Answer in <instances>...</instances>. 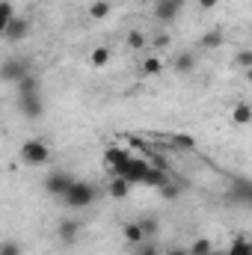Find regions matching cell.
Listing matches in <instances>:
<instances>
[{"instance_id":"obj_21","label":"cell","mask_w":252,"mask_h":255,"mask_svg":"<svg viewBox=\"0 0 252 255\" xmlns=\"http://www.w3.org/2000/svg\"><path fill=\"white\" fill-rule=\"evenodd\" d=\"M12 18H15V6L9 0H0V36L6 33V27H9Z\"/></svg>"},{"instance_id":"obj_6","label":"cell","mask_w":252,"mask_h":255,"mask_svg":"<svg viewBox=\"0 0 252 255\" xmlns=\"http://www.w3.org/2000/svg\"><path fill=\"white\" fill-rule=\"evenodd\" d=\"M71 181H74V175H71V172L57 169V172L45 175V193H51V196H57V199H60V196L71 187Z\"/></svg>"},{"instance_id":"obj_15","label":"cell","mask_w":252,"mask_h":255,"mask_svg":"<svg viewBox=\"0 0 252 255\" xmlns=\"http://www.w3.org/2000/svg\"><path fill=\"white\" fill-rule=\"evenodd\" d=\"M166 181H169V172L166 169H157V166H148V172L142 178V184H148V187H163Z\"/></svg>"},{"instance_id":"obj_7","label":"cell","mask_w":252,"mask_h":255,"mask_svg":"<svg viewBox=\"0 0 252 255\" xmlns=\"http://www.w3.org/2000/svg\"><path fill=\"white\" fill-rule=\"evenodd\" d=\"M145 172H148V163H145V160H139V157H130L125 166H122L119 178H125L127 184H142Z\"/></svg>"},{"instance_id":"obj_28","label":"cell","mask_w":252,"mask_h":255,"mask_svg":"<svg viewBox=\"0 0 252 255\" xmlns=\"http://www.w3.org/2000/svg\"><path fill=\"white\" fill-rule=\"evenodd\" d=\"M0 255H21V244L18 241H3L0 244Z\"/></svg>"},{"instance_id":"obj_19","label":"cell","mask_w":252,"mask_h":255,"mask_svg":"<svg viewBox=\"0 0 252 255\" xmlns=\"http://www.w3.org/2000/svg\"><path fill=\"white\" fill-rule=\"evenodd\" d=\"M110 9H113L110 0H95V3L89 6V18H92V21H104V18L110 15Z\"/></svg>"},{"instance_id":"obj_8","label":"cell","mask_w":252,"mask_h":255,"mask_svg":"<svg viewBox=\"0 0 252 255\" xmlns=\"http://www.w3.org/2000/svg\"><path fill=\"white\" fill-rule=\"evenodd\" d=\"M77 235H80V220H74V217L60 220V226H57V238H60L63 247H71V244L77 241Z\"/></svg>"},{"instance_id":"obj_26","label":"cell","mask_w":252,"mask_h":255,"mask_svg":"<svg viewBox=\"0 0 252 255\" xmlns=\"http://www.w3.org/2000/svg\"><path fill=\"white\" fill-rule=\"evenodd\" d=\"M127 48H130V51H142V48H145V36H142L139 30L127 33Z\"/></svg>"},{"instance_id":"obj_1","label":"cell","mask_w":252,"mask_h":255,"mask_svg":"<svg viewBox=\"0 0 252 255\" xmlns=\"http://www.w3.org/2000/svg\"><path fill=\"white\" fill-rule=\"evenodd\" d=\"M98 199V190H95V184H86V181H71V187L60 196V202H63L65 208H71V211H83V208H89L92 202Z\"/></svg>"},{"instance_id":"obj_25","label":"cell","mask_w":252,"mask_h":255,"mask_svg":"<svg viewBox=\"0 0 252 255\" xmlns=\"http://www.w3.org/2000/svg\"><path fill=\"white\" fill-rule=\"evenodd\" d=\"M226 255H252V244L247 238H238V241L226 250Z\"/></svg>"},{"instance_id":"obj_20","label":"cell","mask_w":252,"mask_h":255,"mask_svg":"<svg viewBox=\"0 0 252 255\" xmlns=\"http://www.w3.org/2000/svg\"><path fill=\"white\" fill-rule=\"evenodd\" d=\"M199 45H202L205 51H217V48H223V33H220V30H208Z\"/></svg>"},{"instance_id":"obj_5","label":"cell","mask_w":252,"mask_h":255,"mask_svg":"<svg viewBox=\"0 0 252 255\" xmlns=\"http://www.w3.org/2000/svg\"><path fill=\"white\" fill-rule=\"evenodd\" d=\"M127 160H130V151H127V148H122V145H110V148L104 151V166H107L110 178L122 172V166H125Z\"/></svg>"},{"instance_id":"obj_32","label":"cell","mask_w":252,"mask_h":255,"mask_svg":"<svg viewBox=\"0 0 252 255\" xmlns=\"http://www.w3.org/2000/svg\"><path fill=\"white\" fill-rule=\"evenodd\" d=\"M220 0H199V9H214Z\"/></svg>"},{"instance_id":"obj_13","label":"cell","mask_w":252,"mask_h":255,"mask_svg":"<svg viewBox=\"0 0 252 255\" xmlns=\"http://www.w3.org/2000/svg\"><path fill=\"white\" fill-rule=\"evenodd\" d=\"M122 238L127 241V247H139L142 241H145V235H142V229H139V223L136 220H130L122 226Z\"/></svg>"},{"instance_id":"obj_24","label":"cell","mask_w":252,"mask_h":255,"mask_svg":"<svg viewBox=\"0 0 252 255\" xmlns=\"http://www.w3.org/2000/svg\"><path fill=\"white\" fill-rule=\"evenodd\" d=\"M136 223H139V229H142L145 241H148V238H154V235L160 232V223H157L154 217H145V220H136Z\"/></svg>"},{"instance_id":"obj_14","label":"cell","mask_w":252,"mask_h":255,"mask_svg":"<svg viewBox=\"0 0 252 255\" xmlns=\"http://www.w3.org/2000/svg\"><path fill=\"white\" fill-rule=\"evenodd\" d=\"M232 122H235V125H241V128L252 122V107L247 104V101H238V104L232 107Z\"/></svg>"},{"instance_id":"obj_22","label":"cell","mask_w":252,"mask_h":255,"mask_svg":"<svg viewBox=\"0 0 252 255\" xmlns=\"http://www.w3.org/2000/svg\"><path fill=\"white\" fill-rule=\"evenodd\" d=\"M211 250H214V244H211L208 238H196V241L187 247L190 255H211Z\"/></svg>"},{"instance_id":"obj_16","label":"cell","mask_w":252,"mask_h":255,"mask_svg":"<svg viewBox=\"0 0 252 255\" xmlns=\"http://www.w3.org/2000/svg\"><path fill=\"white\" fill-rule=\"evenodd\" d=\"M110 60H113V51H110L107 45H98V48H92V54H89V63L95 65V68L110 65Z\"/></svg>"},{"instance_id":"obj_35","label":"cell","mask_w":252,"mask_h":255,"mask_svg":"<svg viewBox=\"0 0 252 255\" xmlns=\"http://www.w3.org/2000/svg\"><path fill=\"white\" fill-rule=\"evenodd\" d=\"M211 255H226V253H214V250H211Z\"/></svg>"},{"instance_id":"obj_12","label":"cell","mask_w":252,"mask_h":255,"mask_svg":"<svg viewBox=\"0 0 252 255\" xmlns=\"http://www.w3.org/2000/svg\"><path fill=\"white\" fill-rule=\"evenodd\" d=\"M15 89H18V95H30V92H42V80H39V74H24L18 83H15Z\"/></svg>"},{"instance_id":"obj_34","label":"cell","mask_w":252,"mask_h":255,"mask_svg":"<svg viewBox=\"0 0 252 255\" xmlns=\"http://www.w3.org/2000/svg\"><path fill=\"white\" fill-rule=\"evenodd\" d=\"M166 255H190V253H187V250H181V247H175V250H169Z\"/></svg>"},{"instance_id":"obj_2","label":"cell","mask_w":252,"mask_h":255,"mask_svg":"<svg viewBox=\"0 0 252 255\" xmlns=\"http://www.w3.org/2000/svg\"><path fill=\"white\" fill-rule=\"evenodd\" d=\"M18 157L27 163V166H42L51 160V145L45 139H27L21 148H18Z\"/></svg>"},{"instance_id":"obj_17","label":"cell","mask_w":252,"mask_h":255,"mask_svg":"<svg viewBox=\"0 0 252 255\" xmlns=\"http://www.w3.org/2000/svg\"><path fill=\"white\" fill-rule=\"evenodd\" d=\"M107 193H110V199H127V193H130V184H127L125 178L113 175V178H110V184H107Z\"/></svg>"},{"instance_id":"obj_9","label":"cell","mask_w":252,"mask_h":255,"mask_svg":"<svg viewBox=\"0 0 252 255\" xmlns=\"http://www.w3.org/2000/svg\"><path fill=\"white\" fill-rule=\"evenodd\" d=\"M9 42H24L27 36H30V18H24V15H15L12 21H9V27H6V33H3Z\"/></svg>"},{"instance_id":"obj_18","label":"cell","mask_w":252,"mask_h":255,"mask_svg":"<svg viewBox=\"0 0 252 255\" xmlns=\"http://www.w3.org/2000/svg\"><path fill=\"white\" fill-rule=\"evenodd\" d=\"M193 68H196V54L184 51V54L175 57V71H178V74H190Z\"/></svg>"},{"instance_id":"obj_30","label":"cell","mask_w":252,"mask_h":255,"mask_svg":"<svg viewBox=\"0 0 252 255\" xmlns=\"http://www.w3.org/2000/svg\"><path fill=\"white\" fill-rule=\"evenodd\" d=\"M136 255H160V253H157V247H154V244H148V241H142V244L136 247Z\"/></svg>"},{"instance_id":"obj_29","label":"cell","mask_w":252,"mask_h":255,"mask_svg":"<svg viewBox=\"0 0 252 255\" xmlns=\"http://www.w3.org/2000/svg\"><path fill=\"white\" fill-rule=\"evenodd\" d=\"M235 63L241 65V68H252V51H250V48H244V51H238V57H235Z\"/></svg>"},{"instance_id":"obj_4","label":"cell","mask_w":252,"mask_h":255,"mask_svg":"<svg viewBox=\"0 0 252 255\" xmlns=\"http://www.w3.org/2000/svg\"><path fill=\"white\" fill-rule=\"evenodd\" d=\"M24 74H30V65L27 60H21V57H9V60H3L0 63V83H18Z\"/></svg>"},{"instance_id":"obj_10","label":"cell","mask_w":252,"mask_h":255,"mask_svg":"<svg viewBox=\"0 0 252 255\" xmlns=\"http://www.w3.org/2000/svg\"><path fill=\"white\" fill-rule=\"evenodd\" d=\"M229 199H235L238 205H250L252 202V184L247 178H235L232 190H229Z\"/></svg>"},{"instance_id":"obj_3","label":"cell","mask_w":252,"mask_h":255,"mask_svg":"<svg viewBox=\"0 0 252 255\" xmlns=\"http://www.w3.org/2000/svg\"><path fill=\"white\" fill-rule=\"evenodd\" d=\"M18 113L30 122L42 119L45 116V98L42 92H30V95H18Z\"/></svg>"},{"instance_id":"obj_23","label":"cell","mask_w":252,"mask_h":255,"mask_svg":"<svg viewBox=\"0 0 252 255\" xmlns=\"http://www.w3.org/2000/svg\"><path fill=\"white\" fill-rule=\"evenodd\" d=\"M160 71H163V60H160V57H145V60H142V74L154 77V74H160Z\"/></svg>"},{"instance_id":"obj_31","label":"cell","mask_w":252,"mask_h":255,"mask_svg":"<svg viewBox=\"0 0 252 255\" xmlns=\"http://www.w3.org/2000/svg\"><path fill=\"white\" fill-rule=\"evenodd\" d=\"M172 142H175L178 148H193V145H196V142H193V136H181V133H178V136H172Z\"/></svg>"},{"instance_id":"obj_33","label":"cell","mask_w":252,"mask_h":255,"mask_svg":"<svg viewBox=\"0 0 252 255\" xmlns=\"http://www.w3.org/2000/svg\"><path fill=\"white\" fill-rule=\"evenodd\" d=\"M169 3H172V6H175V9H178V12H181V9H184V6H187V0H169Z\"/></svg>"},{"instance_id":"obj_11","label":"cell","mask_w":252,"mask_h":255,"mask_svg":"<svg viewBox=\"0 0 252 255\" xmlns=\"http://www.w3.org/2000/svg\"><path fill=\"white\" fill-rule=\"evenodd\" d=\"M154 18H157L160 24H172V21L178 18V9H175L169 0H157V3H154Z\"/></svg>"},{"instance_id":"obj_27","label":"cell","mask_w":252,"mask_h":255,"mask_svg":"<svg viewBox=\"0 0 252 255\" xmlns=\"http://www.w3.org/2000/svg\"><path fill=\"white\" fill-rule=\"evenodd\" d=\"M157 190H160L163 199H178V196H181V184H172V178H169V181H166L163 187H157Z\"/></svg>"}]
</instances>
